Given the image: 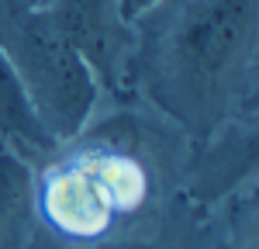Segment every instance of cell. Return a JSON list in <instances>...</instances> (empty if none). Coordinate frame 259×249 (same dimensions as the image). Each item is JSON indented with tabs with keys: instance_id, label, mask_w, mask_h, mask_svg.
<instances>
[{
	"instance_id": "cell-1",
	"label": "cell",
	"mask_w": 259,
	"mask_h": 249,
	"mask_svg": "<svg viewBox=\"0 0 259 249\" xmlns=\"http://www.w3.org/2000/svg\"><path fill=\"white\" fill-rule=\"evenodd\" d=\"M128 69L183 128L211 139L252 107L259 0H156L132 21Z\"/></svg>"
},
{
	"instance_id": "cell-2",
	"label": "cell",
	"mask_w": 259,
	"mask_h": 249,
	"mask_svg": "<svg viewBox=\"0 0 259 249\" xmlns=\"http://www.w3.org/2000/svg\"><path fill=\"white\" fill-rule=\"evenodd\" d=\"M41 208L59 232L76 235V239L100 235L111 222V215H114V204H111L107 190L100 184L94 163L56 170L45 184Z\"/></svg>"
},
{
	"instance_id": "cell-3",
	"label": "cell",
	"mask_w": 259,
	"mask_h": 249,
	"mask_svg": "<svg viewBox=\"0 0 259 249\" xmlns=\"http://www.w3.org/2000/svg\"><path fill=\"white\" fill-rule=\"evenodd\" d=\"M0 135L14 139L24 149H38V152L59 149V139L38 118L35 104L28 97L21 76L14 73L11 59L4 56V49H0Z\"/></svg>"
},
{
	"instance_id": "cell-4",
	"label": "cell",
	"mask_w": 259,
	"mask_h": 249,
	"mask_svg": "<svg viewBox=\"0 0 259 249\" xmlns=\"http://www.w3.org/2000/svg\"><path fill=\"white\" fill-rule=\"evenodd\" d=\"M35 201V177L18 152L0 149V242L18 232Z\"/></svg>"
},
{
	"instance_id": "cell-5",
	"label": "cell",
	"mask_w": 259,
	"mask_h": 249,
	"mask_svg": "<svg viewBox=\"0 0 259 249\" xmlns=\"http://www.w3.org/2000/svg\"><path fill=\"white\" fill-rule=\"evenodd\" d=\"M152 4H156V0H121V18H124L128 24H132V21L139 18L142 11H149Z\"/></svg>"
}]
</instances>
